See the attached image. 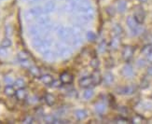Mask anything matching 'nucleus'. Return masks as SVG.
I'll return each mask as SVG.
<instances>
[{
  "mask_svg": "<svg viewBox=\"0 0 152 124\" xmlns=\"http://www.w3.org/2000/svg\"><path fill=\"white\" fill-rule=\"evenodd\" d=\"M99 64H100V63H99V60H98L97 58H94V59H92V60H91V66L94 67V69H97V68H98Z\"/></svg>",
  "mask_w": 152,
  "mask_h": 124,
  "instance_id": "nucleus-41",
  "label": "nucleus"
},
{
  "mask_svg": "<svg viewBox=\"0 0 152 124\" xmlns=\"http://www.w3.org/2000/svg\"><path fill=\"white\" fill-rule=\"evenodd\" d=\"M44 100H45L46 104H47L48 106H53V104H55V101H56L55 97L52 95V94H50V93H47V94H46L45 97H44Z\"/></svg>",
  "mask_w": 152,
  "mask_h": 124,
  "instance_id": "nucleus-24",
  "label": "nucleus"
},
{
  "mask_svg": "<svg viewBox=\"0 0 152 124\" xmlns=\"http://www.w3.org/2000/svg\"><path fill=\"white\" fill-rule=\"evenodd\" d=\"M4 93L6 95H8V96H12V95H15V93H16V90L14 89V87L11 86V85H7V86L5 87L4 89Z\"/></svg>",
  "mask_w": 152,
  "mask_h": 124,
  "instance_id": "nucleus-27",
  "label": "nucleus"
},
{
  "mask_svg": "<svg viewBox=\"0 0 152 124\" xmlns=\"http://www.w3.org/2000/svg\"><path fill=\"white\" fill-rule=\"evenodd\" d=\"M5 32H6V35L10 36L13 34V28H12V25L11 24H7L6 25V28H5Z\"/></svg>",
  "mask_w": 152,
  "mask_h": 124,
  "instance_id": "nucleus-39",
  "label": "nucleus"
},
{
  "mask_svg": "<svg viewBox=\"0 0 152 124\" xmlns=\"http://www.w3.org/2000/svg\"><path fill=\"white\" fill-rule=\"evenodd\" d=\"M144 107L146 108V109H152V103H145L144 104Z\"/></svg>",
  "mask_w": 152,
  "mask_h": 124,
  "instance_id": "nucleus-47",
  "label": "nucleus"
},
{
  "mask_svg": "<svg viewBox=\"0 0 152 124\" xmlns=\"http://www.w3.org/2000/svg\"><path fill=\"white\" fill-rule=\"evenodd\" d=\"M39 78H40L41 82L45 85H50L52 83V81H53V77L49 74H46V75L39 77Z\"/></svg>",
  "mask_w": 152,
  "mask_h": 124,
  "instance_id": "nucleus-23",
  "label": "nucleus"
},
{
  "mask_svg": "<svg viewBox=\"0 0 152 124\" xmlns=\"http://www.w3.org/2000/svg\"><path fill=\"white\" fill-rule=\"evenodd\" d=\"M134 17L136 20V22L139 24H141L145 22V19H146V12H145V10L141 8V7H139V8H137L135 9Z\"/></svg>",
  "mask_w": 152,
  "mask_h": 124,
  "instance_id": "nucleus-9",
  "label": "nucleus"
},
{
  "mask_svg": "<svg viewBox=\"0 0 152 124\" xmlns=\"http://www.w3.org/2000/svg\"><path fill=\"white\" fill-rule=\"evenodd\" d=\"M14 86L17 88V89H22V88H24L25 86V82L23 78H18V80H15L14 82Z\"/></svg>",
  "mask_w": 152,
  "mask_h": 124,
  "instance_id": "nucleus-35",
  "label": "nucleus"
},
{
  "mask_svg": "<svg viewBox=\"0 0 152 124\" xmlns=\"http://www.w3.org/2000/svg\"><path fill=\"white\" fill-rule=\"evenodd\" d=\"M94 96V90H92L91 89H87L83 93V98L85 100H89L91 99V98Z\"/></svg>",
  "mask_w": 152,
  "mask_h": 124,
  "instance_id": "nucleus-34",
  "label": "nucleus"
},
{
  "mask_svg": "<svg viewBox=\"0 0 152 124\" xmlns=\"http://www.w3.org/2000/svg\"><path fill=\"white\" fill-rule=\"evenodd\" d=\"M12 45V42H11V40H10V38H9V37H6V38H4L3 40H2V42H1V47H3V48H10V46Z\"/></svg>",
  "mask_w": 152,
  "mask_h": 124,
  "instance_id": "nucleus-36",
  "label": "nucleus"
},
{
  "mask_svg": "<svg viewBox=\"0 0 152 124\" xmlns=\"http://www.w3.org/2000/svg\"><path fill=\"white\" fill-rule=\"evenodd\" d=\"M87 115H88L87 112H86V111L83 110V109H77V110H76V112H75V116H76L77 120H85L86 117H87Z\"/></svg>",
  "mask_w": 152,
  "mask_h": 124,
  "instance_id": "nucleus-21",
  "label": "nucleus"
},
{
  "mask_svg": "<svg viewBox=\"0 0 152 124\" xmlns=\"http://www.w3.org/2000/svg\"><path fill=\"white\" fill-rule=\"evenodd\" d=\"M137 65L139 67H143L146 65V60H143V59H140V60L137 61Z\"/></svg>",
  "mask_w": 152,
  "mask_h": 124,
  "instance_id": "nucleus-44",
  "label": "nucleus"
},
{
  "mask_svg": "<svg viewBox=\"0 0 152 124\" xmlns=\"http://www.w3.org/2000/svg\"><path fill=\"white\" fill-rule=\"evenodd\" d=\"M78 84L81 88H88L92 84V80L91 77H83L78 80Z\"/></svg>",
  "mask_w": 152,
  "mask_h": 124,
  "instance_id": "nucleus-18",
  "label": "nucleus"
},
{
  "mask_svg": "<svg viewBox=\"0 0 152 124\" xmlns=\"http://www.w3.org/2000/svg\"><path fill=\"white\" fill-rule=\"evenodd\" d=\"M39 1H41V0H28V2H29L30 4L37 3V2H39Z\"/></svg>",
  "mask_w": 152,
  "mask_h": 124,
  "instance_id": "nucleus-51",
  "label": "nucleus"
},
{
  "mask_svg": "<svg viewBox=\"0 0 152 124\" xmlns=\"http://www.w3.org/2000/svg\"><path fill=\"white\" fill-rule=\"evenodd\" d=\"M107 9V13L109 15H114V13H115V9L114 8H112V7H108Z\"/></svg>",
  "mask_w": 152,
  "mask_h": 124,
  "instance_id": "nucleus-46",
  "label": "nucleus"
},
{
  "mask_svg": "<svg viewBox=\"0 0 152 124\" xmlns=\"http://www.w3.org/2000/svg\"><path fill=\"white\" fill-rule=\"evenodd\" d=\"M33 120H34V119H33L32 117H30V116H27L25 117V119L23 120V123H27V124H31V123H33Z\"/></svg>",
  "mask_w": 152,
  "mask_h": 124,
  "instance_id": "nucleus-43",
  "label": "nucleus"
},
{
  "mask_svg": "<svg viewBox=\"0 0 152 124\" xmlns=\"http://www.w3.org/2000/svg\"><path fill=\"white\" fill-rule=\"evenodd\" d=\"M6 81L8 82V83H11L12 82V78L10 77V78H6Z\"/></svg>",
  "mask_w": 152,
  "mask_h": 124,
  "instance_id": "nucleus-52",
  "label": "nucleus"
},
{
  "mask_svg": "<svg viewBox=\"0 0 152 124\" xmlns=\"http://www.w3.org/2000/svg\"><path fill=\"white\" fill-rule=\"evenodd\" d=\"M55 50H56V53L58 56L64 58V59L70 57V55L72 53L70 46L67 44V42H65V41H62V42L57 43Z\"/></svg>",
  "mask_w": 152,
  "mask_h": 124,
  "instance_id": "nucleus-2",
  "label": "nucleus"
},
{
  "mask_svg": "<svg viewBox=\"0 0 152 124\" xmlns=\"http://www.w3.org/2000/svg\"><path fill=\"white\" fill-rule=\"evenodd\" d=\"M76 1H77V3H79V2H80V1H82V0H76Z\"/></svg>",
  "mask_w": 152,
  "mask_h": 124,
  "instance_id": "nucleus-54",
  "label": "nucleus"
},
{
  "mask_svg": "<svg viewBox=\"0 0 152 124\" xmlns=\"http://www.w3.org/2000/svg\"><path fill=\"white\" fill-rule=\"evenodd\" d=\"M126 23L128 25L129 29L131 30V32L133 33V36L139 35L143 31L142 27L139 25V23L136 22V20L134 19V16H129L126 20Z\"/></svg>",
  "mask_w": 152,
  "mask_h": 124,
  "instance_id": "nucleus-4",
  "label": "nucleus"
},
{
  "mask_svg": "<svg viewBox=\"0 0 152 124\" xmlns=\"http://www.w3.org/2000/svg\"><path fill=\"white\" fill-rule=\"evenodd\" d=\"M139 1H140L141 3H146V2L148 1V0H139Z\"/></svg>",
  "mask_w": 152,
  "mask_h": 124,
  "instance_id": "nucleus-53",
  "label": "nucleus"
},
{
  "mask_svg": "<svg viewBox=\"0 0 152 124\" xmlns=\"http://www.w3.org/2000/svg\"><path fill=\"white\" fill-rule=\"evenodd\" d=\"M29 71L34 77H40V70H39V68L37 66H36V65H32V66H30Z\"/></svg>",
  "mask_w": 152,
  "mask_h": 124,
  "instance_id": "nucleus-32",
  "label": "nucleus"
},
{
  "mask_svg": "<svg viewBox=\"0 0 152 124\" xmlns=\"http://www.w3.org/2000/svg\"><path fill=\"white\" fill-rule=\"evenodd\" d=\"M147 74H148V76L152 77V64L150 65V66L148 67V69H147Z\"/></svg>",
  "mask_w": 152,
  "mask_h": 124,
  "instance_id": "nucleus-49",
  "label": "nucleus"
},
{
  "mask_svg": "<svg viewBox=\"0 0 152 124\" xmlns=\"http://www.w3.org/2000/svg\"><path fill=\"white\" fill-rule=\"evenodd\" d=\"M136 87L134 85H128V86L118 87L116 89V93L121 95H132L135 93Z\"/></svg>",
  "mask_w": 152,
  "mask_h": 124,
  "instance_id": "nucleus-5",
  "label": "nucleus"
},
{
  "mask_svg": "<svg viewBox=\"0 0 152 124\" xmlns=\"http://www.w3.org/2000/svg\"><path fill=\"white\" fill-rule=\"evenodd\" d=\"M148 84H149V82L148 81V80H143L142 82H141V88H143V89H145V88H148Z\"/></svg>",
  "mask_w": 152,
  "mask_h": 124,
  "instance_id": "nucleus-45",
  "label": "nucleus"
},
{
  "mask_svg": "<svg viewBox=\"0 0 152 124\" xmlns=\"http://www.w3.org/2000/svg\"><path fill=\"white\" fill-rule=\"evenodd\" d=\"M56 9V4L55 2L53 1V0H49V1H47L45 3L44 7H43V11L48 13V14H50V13H52Z\"/></svg>",
  "mask_w": 152,
  "mask_h": 124,
  "instance_id": "nucleus-13",
  "label": "nucleus"
},
{
  "mask_svg": "<svg viewBox=\"0 0 152 124\" xmlns=\"http://www.w3.org/2000/svg\"><path fill=\"white\" fill-rule=\"evenodd\" d=\"M120 46H121V37L118 36H115L113 38H112V40L110 42V48L115 50L120 48Z\"/></svg>",
  "mask_w": 152,
  "mask_h": 124,
  "instance_id": "nucleus-20",
  "label": "nucleus"
},
{
  "mask_svg": "<svg viewBox=\"0 0 152 124\" xmlns=\"http://www.w3.org/2000/svg\"><path fill=\"white\" fill-rule=\"evenodd\" d=\"M105 109H107V106H105V104L102 102L97 103L95 104V110H96V112L99 114H103L105 111Z\"/></svg>",
  "mask_w": 152,
  "mask_h": 124,
  "instance_id": "nucleus-30",
  "label": "nucleus"
},
{
  "mask_svg": "<svg viewBox=\"0 0 152 124\" xmlns=\"http://www.w3.org/2000/svg\"><path fill=\"white\" fill-rule=\"evenodd\" d=\"M107 43L105 42L104 40L102 41L100 44H99V46H98V50L100 51V52H102V53H104V52L107 50Z\"/></svg>",
  "mask_w": 152,
  "mask_h": 124,
  "instance_id": "nucleus-38",
  "label": "nucleus"
},
{
  "mask_svg": "<svg viewBox=\"0 0 152 124\" xmlns=\"http://www.w3.org/2000/svg\"><path fill=\"white\" fill-rule=\"evenodd\" d=\"M71 44L75 46V47H78V46L82 45L83 43V38L81 36H73L71 39Z\"/></svg>",
  "mask_w": 152,
  "mask_h": 124,
  "instance_id": "nucleus-25",
  "label": "nucleus"
},
{
  "mask_svg": "<svg viewBox=\"0 0 152 124\" xmlns=\"http://www.w3.org/2000/svg\"><path fill=\"white\" fill-rule=\"evenodd\" d=\"M71 31L72 34H73V36H81L84 29L82 27V24L76 23L71 26Z\"/></svg>",
  "mask_w": 152,
  "mask_h": 124,
  "instance_id": "nucleus-16",
  "label": "nucleus"
},
{
  "mask_svg": "<svg viewBox=\"0 0 152 124\" xmlns=\"http://www.w3.org/2000/svg\"><path fill=\"white\" fill-rule=\"evenodd\" d=\"M114 76L113 74L111 73V72H107L105 73V75L104 76V80L105 82V84H107V85H110L114 82Z\"/></svg>",
  "mask_w": 152,
  "mask_h": 124,
  "instance_id": "nucleus-26",
  "label": "nucleus"
},
{
  "mask_svg": "<svg viewBox=\"0 0 152 124\" xmlns=\"http://www.w3.org/2000/svg\"><path fill=\"white\" fill-rule=\"evenodd\" d=\"M56 34L62 41L65 42L71 40L73 37L71 27H66V26H58L56 28Z\"/></svg>",
  "mask_w": 152,
  "mask_h": 124,
  "instance_id": "nucleus-3",
  "label": "nucleus"
},
{
  "mask_svg": "<svg viewBox=\"0 0 152 124\" xmlns=\"http://www.w3.org/2000/svg\"><path fill=\"white\" fill-rule=\"evenodd\" d=\"M121 75L124 77H127V78L132 77L134 75V71L133 66H132V65L129 64V63L125 64L124 66L121 68Z\"/></svg>",
  "mask_w": 152,
  "mask_h": 124,
  "instance_id": "nucleus-11",
  "label": "nucleus"
},
{
  "mask_svg": "<svg viewBox=\"0 0 152 124\" xmlns=\"http://www.w3.org/2000/svg\"><path fill=\"white\" fill-rule=\"evenodd\" d=\"M77 6V2L76 0H66V3H65L64 6V9L65 12L72 13V12L76 11Z\"/></svg>",
  "mask_w": 152,
  "mask_h": 124,
  "instance_id": "nucleus-10",
  "label": "nucleus"
},
{
  "mask_svg": "<svg viewBox=\"0 0 152 124\" xmlns=\"http://www.w3.org/2000/svg\"><path fill=\"white\" fill-rule=\"evenodd\" d=\"M45 60L47 61H53L54 59L58 56L56 53V50H53L52 49H50V50H48L47 52H45L44 54H42Z\"/></svg>",
  "mask_w": 152,
  "mask_h": 124,
  "instance_id": "nucleus-19",
  "label": "nucleus"
},
{
  "mask_svg": "<svg viewBox=\"0 0 152 124\" xmlns=\"http://www.w3.org/2000/svg\"><path fill=\"white\" fill-rule=\"evenodd\" d=\"M61 83H62L61 80H60V81H54V80H53L50 85H52L53 87H59V86H60V84H61Z\"/></svg>",
  "mask_w": 152,
  "mask_h": 124,
  "instance_id": "nucleus-48",
  "label": "nucleus"
},
{
  "mask_svg": "<svg viewBox=\"0 0 152 124\" xmlns=\"http://www.w3.org/2000/svg\"><path fill=\"white\" fill-rule=\"evenodd\" d=\"M49 23H50V18L48 13H46V12L41 13V14L37 18V23L41 26L48 24Z\"/></svg>",
  "mask_w": 152,
  "mask_h": 124,
  "instance_id": "nucleus-12",
  "label": "nucleus"
},
{
  "mask_svg": "<svg viewBox=\"0 0 152 124\" xmlns=\"http://www.w3.org/2000/svg\"><path fill=\"white\" fill-rule=\"evenodd\" d=\"M134 48L132 47L130 45H125L123 49H122V52H121V55H122V58L125 62H129L132 58L134 56Z\"/></svg>",
  "mask_w": 152,
  "mask_h": 124,
  "instance_id": "nucleus-6",
  "label": "nucleus"
},
{
  "mask_svg": "<svg viewBox=\"0 0 152 124\" xmlns=\"http://www.w3.org/2000/svg\"><path fill=\"white\" fill-rule=\"evenodd\" d=\"M43 8L40 6H35L33 8L29 9L28 10H26L24 12V20L26 22H32L34 20H37V18L43 13Z\"/></svg>",
  "mask_w": 152,
  "mask_h": 124,
  "instance_id": "nucleus-1",
  "label": "nucleus"
},
{
  "mask_svg": "<svg viewBox=\"0 0 152 124\" xmlns=\"http://www.w3.org/2000/svg\"><path fill=\"white\" fill-rule=\"evenodd\" d=\"M141 52H142V54L146 55V56H148L149 53H151V52H152V44H147V45H145L144 47L142 48Z\"/></svg>",
  "mask_w": 152,
  "mask_h": 124,
  "instance_id": "nucleus-33",
  "label": "nucleus"
},
{
  "mask_svg": "<svg viewBox=\"0 0 152 124\" xmlns=\"http://www.w3.org/2000/svg\"><path fill=\"white\" fill-rule=\"evenodd\" d=\"M44 41V36H34V37H32V46H33V48L36 49L37 50L39 49V47L42 45Z\"/></svg>",
  "mask_w": 152,
  "mask_h": 124,
  "instance_id": "nucleus-14",
  "label": "nucleus"
},
{
  "mask_svg": "<svg viewBox=\"0 0 152 124\" xmlns=\"http://www.w3.org/2000/svg\"><path fill=\"white\" fill-rule=\"evenodd\" d=\"M44 120L45 122H47V123H54L56 119L53 117V116H51V115H48V116H45L44 117Z\"/></svg>",
  "mask_w": 152,
  "mask_h": 124,
  "instance_id": "nucleus-40",
  "label": "nucleus"
},
{
  "mask_svg": "<svg viewBox=\"0 0 152 124\" xmlns=\"http://www.w3.org/2000/svg\"><path fill=\"white\" fill-rule=\"evenodd\" d=\"M147 60H148V62L152 63V52H151V53H149V54L147 56Z\"/></svg>",
  "mask_w": 152,
  "mask_h": 124,
  "instance_id": "nucleus-50",
  "label": "nucleus"
},
{
  "mask_svg": "<svg viewBox=\"0 0 152 124\" xmlns=\"http://www.w3.org/2000/svg\"><path fill=\"white\" fill-rule=\"evenodd\" d=\"M91 80H92V84L94 85H99L102 81V76L101 73L99 72L97 69H94V71L92 72V74L91 76Z\"/></svg>",
  "mask_w": 152,
  "mask_h": 124,
  "instance_id": "nucleus-15",
  "label": "nucleus"
},
{
  "mask_svg": "<svg viewBox=\"0 0 152 124\" xmlns=\"http://www.w3.org/2000/svg\"><path fill=\"white\" fill-rule=\"evenodd\" d=\"M86 38H87V40H89V41H94L96 39L95 33L92 31H88L87 34H86Z\"/></svg>",
  "mask_w": 152,
  "mask_h": 124,
  "instance_id": "nucleus-37",
  "label": "nucleus"
},
{
  "mask_svg": "<svg viewBox=\"0 0 152 124\" xmlns=\"http://www.w3.org/2000/svg\"><path fill=\"white\" fill-rule=\"evenodd\" d=\"M60 80L63 84H70L73 81V76L69 74L68 72H64L60 76Z\"/></svg>",
  "mask_w": 152,
  "mask_h": 124,
  "instance_id": "nucleus-17",
  "label": "nucleus"
},
{
  "mask_svg": "<svg viewBox=\"0 0 152 124\" xmlns=\"http://www.w3.org/2000/svg\"><path fill=\"white\" fill-rule=\"evenodd\" d=\"M43 27L41 25H39L37 23L32 24L28 27V35L32 37L37 36H43Z\"/></svg>",
  "mask_w": 152,
  "mask_h": 124,
  "instance_id": "nucleus-7",
  "label": "nucleus"
},
{
  "mask_svg": "<svg viewBox=\"0 0 152 124\" xmlns=\"http://www.w3.org/2000/svg\"><path fill=\"white\" fill-rule=\"evenodd\" d=\"M8 55V51H7V48H0V57L1 58H5Z\"/></svg>",
  "mask_w": 152,
  "mask_h": 124,
  "instance_id": "nucleus-42",
  "label": "nucleus"
},
{
  "mask_svg": "<svg viewBox=\"0 0 152 124\" xmlns=\"http://www.w3.org/2000/svg\"><path fill=\"white\" fill-rule=\"evenodd\" d=\"M26 90L23 89V88H22V89H18L17 90H16V93H15V96H16V98L18 100H20V101H23V100H24L25 98H26Z\"/></svg>",
  "mask_w": 152,
  "mask_h": 124,
  "instance_id": "nucleus-22",
  "label": "nucleus"
},
{
  "mask_svg": "<svg viewBox=\"0 0 152 124\" xmlns=\"http://www.w3.org/2000/svg\"><path fill=\"white\" fill-rule=\"evenodd\" d=\"M91 3L90 0H82L79 3H77V9H76V12L77 13H83L85 11H87L89 9L91 8Z\"/></svg>",
  "mask_w": 152,
  "mask_h": 124,
  "instance_id": "nucleus-8",
  "label": "nucleus"
},
{
  "mask_svg": "<svg viewBox=\"0 0 152 124\" xmlns=\"http://www.w3.org/2000/svg\"><path fill=\"white\" fill-rule=\"evenodd\" d=\"M113 33L115 34V36H121L123 34V28L121 27V25L116 23V24L113 26Z\"/></svg>",
  "mask_w": 152,
  "mask_h": 124,
  "instance_id": "nucleus-31",
  "label": "nucleus"
},
{
  "mask_svg": "<svg viewBox=\"0 0 152 124\" xmlns=\"http://www.w3.org/2000/svg\"><path fill=\"white\" fill-rule=\"evenodd\" d=\"M127 9V3L125 0H120L118 3V11L121 12V13H123L125 12Z\"/></svg>",
  "mask_w": 152,
  "mask_h": 124,
  "instance_id": "nucleus-29",
  "label": "nucleus"
},
{
  "mask_svg": "<svg viewBox=\"0 0 152 124\" xmlns=\"http://www.w3.org/2000/svg\"><path fill=\"white\" fill-rule=\"evenodd\" d=\"M17 58L20 62H23V61H26L29 59V54L26 52L25 50H22L20 51L19 53L17 54Z\"/></svg>",
  "mask_w": 152,
  "mask_h": 124,
  "instance_id": "nucleus-28",
  "label": "nucleus"
}]
</instances>
